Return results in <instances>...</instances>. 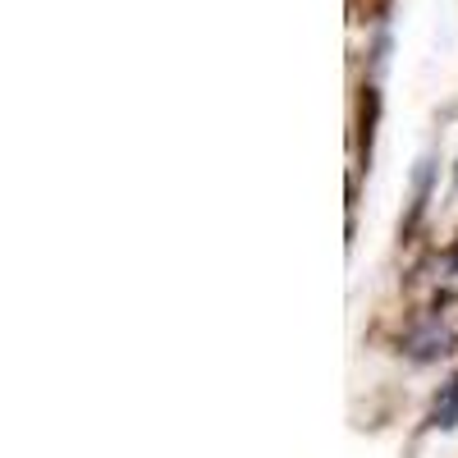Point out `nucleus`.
<instances>
[{
  "label": "nucleus",
  "mask_w": 458,
  "mask_h": 458,
  "mask_svg": "<svg viewBox=\"0 0 458 458\" xmlns=\"http://www.w3.org/2000/svg\"><path fill=\"white\" fill-rule=\"evenodd\" d=\"M436 427H458V376H449V386H440V399H436Z\"/></svg>",
  "instance_id": "1"
}]
</instances>
